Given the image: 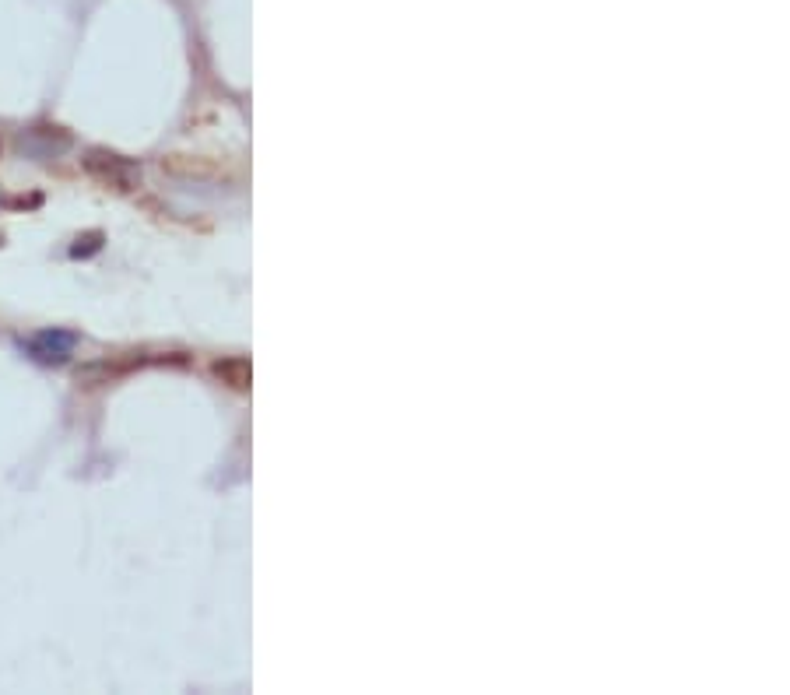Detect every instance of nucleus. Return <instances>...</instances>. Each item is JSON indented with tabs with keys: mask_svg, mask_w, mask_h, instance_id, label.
<instances>
[{
	"mask_svg": "<svg viewBox=\"0 0 790 695\" xmlns=\"http://www.w3.org/2000/svg\"><path fill=\"white\" fill-rule=\"evenodd\" d=\"M85 169L88 176H95L99 183L116 190H130V183L137 180V169L127 162V158L113 155V151H88L85 155Z\"/></svg>",
	"mask_w": 790,
	"mask_h": 695,
	"instance_id": "f257e3e1",
	"label": "nucleus"
},
{
	"mask_svg": "<svg viewBox=\"0 0 790 695\" xmlns=\"http://www.w3.org/2000/svg\"><path fill=\"white\" fill-rule=\"evenodd\" d=\"M71 344H74V334H67V330H43V334H36L29 341V352L36 355L39 362H60V359H67Z\"/></svg>",
	"mask_w": 790,
	"mask_h": 695,
	"instance_id": "f03ea898",
	"label": "nucleus"
}]
</instances>
